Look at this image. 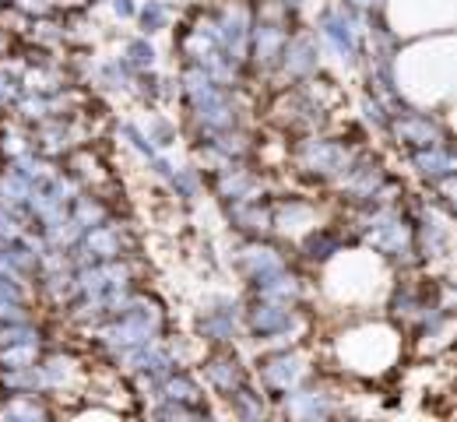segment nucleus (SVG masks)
Wrapping results in <instances>:
<instances>
[]
</instances>
